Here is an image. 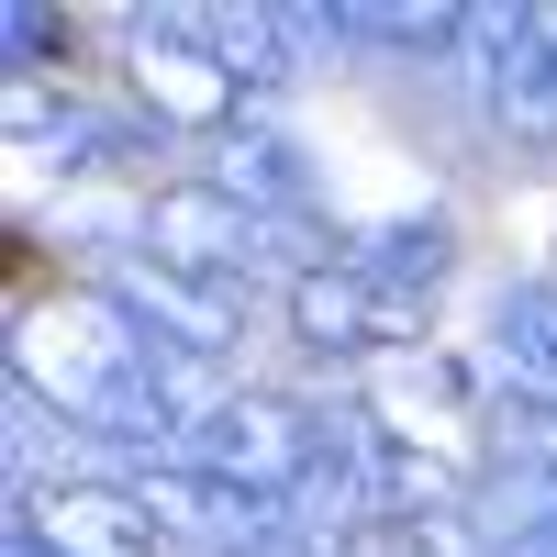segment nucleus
I'll return each mask as SVG.
<instances>
[{
    "instance_id": "1",
    "label": "nucleus",
    "mask_w": 557,
    "mask_h": 557,
    "mask_svg": "<svg viewBox=\"0 0 557 557\" xmlns=\"http://www.w3.org/2000/svg\"><path fill=\"white\" fill-rule=\"evenodd\" d=\"M446 57L502 134H557V12H457Z\"/></svg>"
},
{
    "instance_id": "2",
    "label": "nucleus",
    "mask_w": 557,
    "mask_h": 557,
    "mask_svg": "<svg viewBox=\"0 0 557 557\" xmlns=\"http://www.w3.org/2000/svg\"><path fill=\"white\" fill-rule=\"evenodd\" d=\"M12 557H157V513L146 491H112V480H45L12 491Z\"/></svg>"
}]
</instances>
